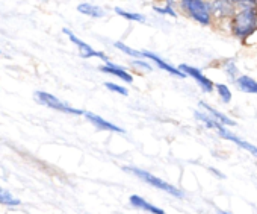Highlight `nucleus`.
<instances>
[{
    "label": "nucleus",
    "mask_w": 257,
    "mask_h": 214,
    "mask_svg": "<svg viewBox=\"0 0 257 214\" xmlns=\"http://www.w3.org/2000/svg\"><path fill=\"white\" fill-rule=\"evenodd\" d=\"M255 29H257V8H243L234 14L231 22V31L237 38L245 40L246 37L254 34Z\"/></svg>",
    "instance_id": "nucleus-1"
},
{
    "label": "nucleus",
    "mask_w": 257,
    "mask_h": 214,
    "mask_svg": "<svg viewBox=\"0 0 257 214\" xmlns=\"http://www.w3.org/2000/svg\"><path fill=\"white\" fill-rule=\"evenodd\" d=\"M124 170L128 172V173H134L135 176H138V178L143 179L144 182L153 185V187L158 188V190H162V191H165V193H168V194H173V196H176V197H183V193H182L177 187L168 184L167 181H164V179H161V178H158V176H155V175H152V173H149V172H146V170L135 169V167H125Z\"/></svg>",
    "instance_id": "nucleus-2"
},
{
    "label": "nucleus",
    "mask_w": 257,
    "mask_h": 214,
    "mask_svg": "<svg viewBox=\"0 0 257 214\" xmlns=\"http://www.w3.org/2000/svg\"><path fill=\"white\" fill-rule=\"evenodd\" d=\"M182 10L197 23L209 25L210 23V11L206 0H182Z\"/></svg>",
    "instance_id": "nucleus-3"
},
{
    "label": "nucleus",
    "mask_w": 257,
    "mask_h": 214,
    "mask_svg": "<svg viewBox=\"0 0 257 214\" xmlns=\"http://www.w3.org/2000/svg\"><path fill=\"white\" fill-rule=\"evenodd\" d=\"M210 129H215V131H216V134H218L221 138H224L225 141H231L233 145H236V146H239L240 149L246 151L249 155H252V157L257 160V146H254V145H251L249 141H245L243 138L237 137L236 134H233L230 129H227L225 126L219 125L218 122H213V125H212V128H210Z\"/></svg>",
    "instance_id": "nucleus-4"
},
{
    "label": "nucleus",
    "mask_w": 257,
    "mask_h": 214,
    "mask_svg": "<svg viewBox=\"0 0 257 214\" xmlns=\"http://www.w3.org/2000/svg\"><path fill=\"white\" fill-rule=\"evenodd\" d=\"M37 99L38 102H41L43 105L49 106V108H53L56 111H62V113H67V114H76V116H80L83 114L82 110H77V108H73L68 103L59 100L58 97H55L53 94L50 93H46V91H37Z\"/></svg>",
    "instance_id": "nucleus-5"
},
{
    "label": "nucleus",
    "mask_w": 257,
    "mask_h": 214,
    "mask_svg": "<svg viewBox=\"0 0 257 214\" xmlns=\"http://www.w3.org/2000/svg\"><path fill=\"white\" fill-rule=\"evenodd\" d=\"M64 34L68 37V40L79 49V53H80V56L82 58H100V59H103L104 62H109V58L103 53V52H97V50H94L89 44H86L85 41H82L79 37H76L71 31H68V29H64Z\"/></svg>",
    "instance_id": "nucleus-6"
},
{
    "label": "nucleus",
    "mask_w": 257,
    "mask_h": 214,
    "mask_svg": "<svg viewBox=\"0 0 257 214\" xmlns=\"http://www.w3.org/2000/svg\"><path fill=\"white\" fill-rule=\"evenodd\" d=\"M179 70H180L182 73H185V75L191 76L192 79H195V81H197V84L201 87V90H203V91L210 93V91L213 90V82H212L207 76H204V75H203V72H201L200 68L192 67V65H188V64H182V65L179 67Z\"/></svg>",
    "instance_id": "nucleus-7"
},
{
    "label": "nucleus",
    "mask_w": 257,
    "mask_h": 214,
    "mask_svg": "<svg viewBox=\"0 0 257 214\" xmlns=\"http://www.w3.org/2000/svg\"><path fill=\"white\" fill-rule=\"evenodd\" d=\"M207 7L210 16L218 19H227L234 14V5L231 4V0H209Z\"/></svg>",
    "instance_id": "nucleus-8"
},
{
    "label": "nucleus",
    "mask_w": 257,
    "mask_h": 214,
    "mask_svg": "<svg viewBox=\"0 0 257 214\" xmlns=\"http://www.w3.org/2000/svg\"><path fill=\"white\" fill-rule=\"evenodd\" d=\"M141 56L143 58H146V59H150V61H153L159 68H162V70H165V72H168V73H171V75H174V76H179V78H185V73H182L179 68H176V67H173L171 64H168V62H165L161 56H158V55H155V53H152V52H147V50H141Z\"/></svg>",
    "instance_id": "nucleus-9"
},
{
    "label": "nucleus",
    "mask_w": 257,
    "mask_h": 214,
    "mask_svg": "<svg viewBox=\"0 0 257 214\" xmlns=\"http://www.w3.org/2000/svg\"><path fill=\"white\" fill-rule=\"evenodd\" d=\"M100 70L101 72H104V73H109V75H112V76H116V78H119V79H122L124 82H127V84H131V82H134V76L128 73L125 68H122V67H119V65H116V64H113V62H106L104 65H101L100 67Z\"/></svg>",
    "instance_id": "nucleus-10"
},
{
    "label": "nucleus",
    "mask_w": 257,
    "mask_h": 214,
    "mask_svg": "<svg viewBox=\"0 0 257 214\" xmlns=\"http://www.w3.org/2000/svg\"><path fill=\"white\" fill-rule=\"evenodd\" d=\"M85 114V117L97 128V129H100V131H112V132H124V129H121L119 126H116V125H113V123H110V122H107V120H104L103 117H100V116H95V114H92V113H83Z\"/></svg>",
    "instance_id": "nucleus-11"
},
{
    "label": "nucleus",
    "mask_w": 257,
    "mask_h": 214,
    "mask_svg": "<svg viewBox=\"0 0 257 214\" xmlns=\"http://www.w3.org/2000/svg\"><path fill=\"white\" fill-rule=\"evenodd\" d=\"M200 106L204 110V113L206 114H209L215 122H218L219 125H222V126H234V122L228 117V116H225V114H222V113H219L218 110H215V108H212L210 105H207L206 102H200Z\"/></svg>",
    "instance_id": "nucleus-12"
},
{
    "label": "nucleus",
    "mask_w": 257,
    "mask_h": 214,
    "mask_svg": "<svg viewBox=\"0 0 257 214\" xmlns=\"http://www.w3.org/2000/svg\"><path fill=\"white\" fill-rule=\"evenodd\" d=\"M131 202H132L134 206H137V208H140V209H144V211H149V212H152V214H165V211H164L162 208H159V206H156V205L147 202V200L143 199L141 196H137V194L131 196Z\"/></svg>",
    "instance_id": "nucleus-13"
},
{
    "label": "nucleus",
    "mask_w": 257,
    "mask_h": 214,
    "mask_svg": "<svg viewBox=\"0 0 257 214\" xmlns=\"http://www.w3.org/2000/svg\"><path fill=\"white\" fill-rule=\"evenodd\" d=\"M234 81L240 91L248 93V94H257V81L255 79H252L249 76H237Z\"/></svg>",
    "instance_id": "nucleus-14"
},
{
    "label": "nucleus",
    "mask_w": 257,
    "mask_h": 214,
    "mask_svg": "<svg viewBox=\"0 0 257 214\" xmlns=\"http://www.w3.org/2000/svg\"><path fill=\"white\" fill-rule=\"evenodd\" d=\"M77 11L83 16H88V17H92V19H100L104 16V11L100 8V7H95V5H91V4H80L77 7Z\"/></svg>",
    "instance_id": "nucleus-15"
},
{
    "label": "nucleus",
    "mask_w": 257,
    "mask_h": 214,
    "mask_svg": "<svg viewBox=\"0 0 257 214\" xmlns=\"http://www.w3.org/2000/svg\"><path fill=\"white\" fill-rule=\"evenodd\" d=\"M0 203H2V205L14 206V205H19V203H20V200H19V199H16V197H14L8 190H5V188L0 187Z\"/></svg>",
    "instance_id": "nucleus-16"
},
{
    "label": "nucleus",
    "mask_w": 257,
    "mask_h": 214,
    "mask_svg": "<svg viewBox=\"0 0 257 214\" xmlns=\"http://www.w3.org/2000/svg\"><path fill=\"white\" fill-rule=\"evenodd\" d=\"M115 13H116L118 16H121L122 19L128 20V22H140V23L146 22V19H144V16H143V14H137V13H128V11H122L121 8H115Z\"/></svg>",
    "instance_id": "nucleus-17"
},
{
    "label": "nucleus",
    "mask_w": 257,
    "mask_h": 214,
    "mask_svg": "<svg viewBox=\"0 0 257 214\" xmlns=\"http://www.w3.org/2000/svg\"><path fill=\"white\" fill-rule=\"evenodd\" d=\"M224 72H225L227 76L231 78V79H236V78H237L239 68H237L236 62H234V59H227V61L224 62Z\"/></svg>",
    "instance_id": "nucleus-18"
},
{
    "label": "nucleus",
    "mask_w": 257,
    "mask_h": 214,
    "mask_svg": "<svg viewBox=\"0 0 257 214\" xmlns=\"http://www.w3.org/2000/svg\"><path fill=\"white\" fill-rule=\"evenodd\" d=\"M216 91H218V94H219V97H221V100L224 103H228L231 100V91H230V88L225 84H218L216 85Z\"/></svg>",
    "instance_id": "nucleus-19"
},
{
    "label": "nucleus",
    "mask_w": 257,
    "mask_h": 214,
    "mask_svg": "<svg viewBox=\"0 0 257 214\" xmlns=\"http://www.w3.org/2000/svg\"><path fill=\"white\" fill-rule=\"evenodd\" d=\"M116 49H119L121 52H124V53H127V55H131V56H135V58H143L141 56V50H135V49H132V47H128L127 44H124V43H115L113 44Z\"/></svg>",
    "instance_id": "nucleus-20"
},
{
    "label": "nucleus",
    "mask_w": 257,
    "mask_h": 214,
    "mask_svg": "<svg viewBox=\"0 0 257 214\" xmlns=\"http://www.w3.org/2000/svg\"><path fill=\"white\" fill-rule=\"evenodd\" d=\"M155 11L159 13V14H165V16H171V17H176V11L173 10V0H168V4L165 7H155Z\"/></svg>",
    "instance_id": "nucleus-21"
},
{
    "label": "nucleus",
    "mask_w": 257,
    "mask_h": 214,
    "mask_svg": "<svg viewBox=\"0 0 257 214\" xmlns=\"http://www.w3.org/2000/svg\"><path fill=\"white\" fill-rule=\"evenodd\" d=\"M231 4L234 5V8H257V0H231Z\"/></svg>",
    "instance_id": "nucleus-22"
},
{
    "label": "nucleus",
    "mask_w": 257,
    "mask_h": 214,
    "mask_svg": "<svg viewBox=\"0 0 257 214\" xmlns=\"http://www.w3.org/2000/svg\"><path fill=\"white\" fill-rule=\"evenodd\" d=\"M104 85H106V88H109L113 93H118V94H122V96L127 94V90L124 87H121V85H116V84H112V82H106Z\"/></svg>",
    "instance_id": "nucleus-23"
},
{
    "label": "nucleus",
    "mask_w": 257,
    "mask_h": 214,
    "mask_svg": "<svg viewBox=\"0 0 257 214\" xmlns=\"http://www.w3.org/2000/svg\"><path fill=\"white\" fill-rule=\"evenodd\" d=\"M134 65L141 67L143 70H149V72L152 70V65H150V64H147V62H144V61H138V59H137V61H134Z\"/></svg>",
    "instance_id": "nucleus-24"
},
{
    "label": "nucleus",
    "mask_w": 257,
    "mask_h": 214,
    "mask_svg": "<svg viewBox=\"0 0 257 214\" xmlns=\"http://www.w3.org/2000/svg\"><path fill=\"white\" fill-rule=\"evenodd\" d=\"M210 170H212V172H213V173H215V175H218V176H219V178H221V179H222V178H224V175H222V173H219V172H218V170H215V169H210Z\"/></svg>",
    "instance_id": "nucleus-25"
},
{
    "label": "nucleus",
    "mask_w": 257,
    "mask_h": 214,
    "mask_svg": "<svg viewBox=\"0 0 257 214\" xmlns=\"http://www.w3.org/2000/svg\"><path fill=\"white\" fill-rule=\"evenodd\" d=\"M218 214H231V212H228V211H218Z\"/></svg>",
    "instance_id": "nucleus-26"
}]
</instances>
